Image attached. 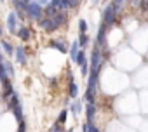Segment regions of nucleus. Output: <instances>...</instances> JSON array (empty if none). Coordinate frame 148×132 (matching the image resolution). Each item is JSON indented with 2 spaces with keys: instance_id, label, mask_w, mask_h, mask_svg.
<instances>
[{
  "instance_id": "1",
  "label": "nucleus",
  "mask_w": 148,
  "mask_h": 132,
  "mask_svg": "<svg viewBox=\"0 0 148 132\" xmlns=\"http://www.w3.org/2000/svg\"><path fill=\"white\" fill-rule=\"evenodd\" d=\"M103 61H105V52L101 47H98L94 44V49L91 52V64H89V70L91 73H96L99 75V70H101V66H103Z\"/></svg>"
},
{
  "instance_id": "2",
  "label": "nucleus",
  "mask_w": 148,
  "mask_h": 132,
  "mask_svg": "<svg viewBox=\"0 0 148 132\" xmlns=\"http://www.w3.org/2000/svg\"><path fill=\"white\" fill-rule=\"evenodd\" d=\"M7 108H9V111H12V115L16 116L18 122L25 118V115H23V101H21V97H19V94H18L16 90H14V94L9 97Z\"/></svg>"
},
{
  "instance_id": "3",
  "label": "nucleus",
  "mask_w": 148,
  "mask_h": 132,
  "mask_svg": "<svg viewBox=\"0 0 148 132\" xmlns=\"http://www.w3.org/2000/svg\"><path fill=\"white\" fill-rule=\"evenodd\" d=\"M25 14H26V19H28V21L38 23V21L44 18V7L38 5V4H35V2H30V4H26Z\"/></svg>"
},
{
  "instance_id": "4",
  "label": "nucleus",
  "mask_w": 148,
  "mask_h": 132,
  "mask_svg": "<svg viewBox=\"0 0 148 132\" xmlns=\"http://www.w3.org/2000/svg\"><path fill=\"white\" fill-rule=\"evenodd\" d=\"M119 7L112 2L110 5H106V9L103 11V24L108 28V26H112V24H115V21H117V14H119Z\"/></svg>"
},
{
  "instance_id": "5",
  "label": "nucleus",
  "mask_w": 148,
  "mask_h": 132,
  "mask_svg": "<svg viewBox=\"0 0 148 132\" xmlns=\"http://www.w3.org/2000/svg\"><path fill=\"white\" fill-rule=\"evenodd\" d=\"M5 28H7V31H9L11 35H14V37H16V31H18V28H19V21H18V18H16L14 11H11V12L7 14V19H5Z\"/></svg>"
},
{
  "instance_id": "6",
  "label": "nucleus",
  "mask_w": 148,
  "mask_h": 132,
  "mask_svg": "<svg viewBox=\"0 0 148 132\" xmlns=\"http://www.w3.org/2000/svg\"><path fill=\"white\" fill-rule=\"evenodd\" d=\"M14 59H16V63L18 64H21V66H26L28 64V50H26V47H14Z\"/></svg>"
},
{
  "instance_id": "7",
  "label": "nucleus",
  "mask_w": 148,
  "mask_h": 132,
  "mask_svg": "<svg viewBox=\"0 0 148 132\" xmlns=\"http://www.w3.org/2000/svg\"><path fill=\"white\" fill-rule=\"evenodd\" d=\"M38 26H40L45 33H54L56 30H59V28H58V24L52 21V18H45V16L38 21Z\"/></svg>"
},
{
  "instance_id": "8",
  "label": "nucleus",
  "mask_w": 148,
  "mask_h": 132,
  "mask_svg": "<svg viewBox=\"0 0 148 132\" xmlns=\"http://www.w3.org/2000/svg\"><path fill=\"white\" fill-rule=\"evenodd\" d=\"M16 37L21 40V42H30L32 40V28L26 26V24H19L18 31H16Z\"/></svg>"
},
{
  "instance_id": "9",
  "label": "nucleus",
  "mask_w": 148,
  "mask_h": 132,
  "mask_svg": "<svg viewBox=\"0 0 148 132\" xmlns=\"http://www.w3.org/2000/svg\"><path fill=\"white\" fill-rule=\"evenodd\" d=\"M14 94V87H12V80H7L2 84V94H0V99L2 101H9V97Z\"/></svg>"
},
{
  "instance_id": "10",
  "label": "nucleus",
  "mask_w": 148,
  "mask_h": 132,
  "mask_svg": "<svg viewBox=\"0 0 148 132\" xmlns=\"http://www.w3.org/2000/svg\"><path fill=\"white\" fill-rule=\"evenodd\" d=\"M0 49H2L5 57H12L14 56V45L9 40H5V38H0Z\"/></svg>"
},
{
  "instance_id": "11",
  "label": "nucleus",
  "mask_w": 148,
  "mask_h": 132,
  "mask_svg": "<svg viewBox=\"0 0 148 132\" xmlns=\"http://www.w3.org/2000/svg\"><path fill=\"white\" fill-rule=\"evenodd\" d=\"M52 21L58 24V28H61V26H64V24L68 23V14L63 12V11H58V12L52 16Z\"/></svg>"
},
{
  "instance_id": "12",
  "label": "nucleus",
  "mask_w": 148,
  "mask_h": 132,
  "mask_svg": "<svg viewBox=\"0 0 148 132\" xmlns=\"http://www.w3.org/2000/svg\"><path fill=\"white\" fill-rule=\"evenodd\" d=\"M106 26L105 24H101L99 26V31H98V38H96V45L98 47H101V49H105V45H106Z\"/></svg>"
},
{
  "instance_id": "13",
  "label": "nucleus",
  "mask_w": 148,
  "mask_h": 132,
  "mask_svg": "<svg viewBox=\"0 0 148 132\" xmlns=\"http://www.w3.org/2000/svg\"><path fill=\"white\" fill-rule=\"evenodd\" d=\"M49 45L51 47H54V49H58L59 52H63V54H66L68 52V45H66V42L64 40H61V38H54V40H51L49 42Z\"/></svg>"
},
{
  "instance_id": "14",
  "label": "nucleus",
  "mask_w": 148,
  "mask_h": 132,
  "mask_svg": "<svg viewBox=\"0 0 148 132\" xmlns=\"http://www.w3.org/2000/svg\"><path fill=\"white\" fill-rule=\"evenodd\" d=\"M68 96H70L71 99H77V96H79V85L75 84L71 73H70V82H68Z\"/></svg>"
},
{
  "instance_id": "15",
  "label": "nucleus",
  "mask_w": 148,
  "mask_h": 132,
  "mask_svg": "<svg viewBox=\"0 0 148 132\" xmlns=\"http://www.w3.org/2000/svg\"><path fill=\"white\" fill-rule=\"evenodd\" d=\"M96 111H98V108H96V103H87V108H86V115H87V122H89V123H92V122H94Z\"/></svg>"
},
{
  "instance_id": "16",
  "label": "nucleus",
  "mask_w": 148,
  "mask_h": 132,
  "mask_svg": "<svg viewBox=\"0 0 148 132\" xmlns=\"http://www.w3.org/2000/svg\"><path fill=\"white\" fill-rule=\"evenodd\" d=\"M84 99H86L87 103H96V87H92V85H87V90H86V96H84Z\"/></svg>"
},
{
  "instance_id": "17",
  "label": "nucleus",
  "mask_w": 148,
  "mask_h": 132,
  "mask_svg": "<svg viewBox=\"0 0 148 132\" xmlns=\"http://www.w3.org/2000/svg\"><path fill=\"white\" fill-rule=\"evenodd\" d=\"M70 111L75 115V116L80 115V113H82V101H80V99H75V101L70 104Z\"/></svg>"
},
{
  "instance_id": "18",
  "label": "nucleus",
  "mask_w": 148,
  "mask_h": 132,
  "mask_svg": "<svg viewBox=\"0 0 148 132\" xmlns=\"http://www.w3.org/2000/svg\"><path fill=\"white\" fill-rule=\"evenodd\" d=\"M79 50H80V45H79V42H73V44H71V47H70V50H68V54H70V59H71V63H75V59H77V54H79Z\"/></svg>"
},
{
  "instance_id": "19",
  "label": "nucleus",
  "mask_w": 148,
  "mask_h": 132,
  "mask_svg": "<svg viewBox=\"0 0 148 132\" xmlns=\"http://www.w3.org/2000/svg\"><path fill=\"white\" fill-rule=\"evenodd\" d=\"M4 68H5V71H7L9 78L12 80V78H14V75H16V70H14V64H12L11 61H7V57L4 59Z\"/></svg>"
},
{
  "instance_id": "20",
  "label": "nucleus",
  "mask_w": 148,
  "mask_h": 132,
  "mask_svg": "<svg viewBox=\"0 0 148 132\" xmlns=\"http://www.w3.org/2000/svg\"><path fill=\"white\" fill-rule=\"evenodd\" d=\"M79 45H80V49H86L87 45H89V35L87 33H80V37H79Z\"/></svg>"
},
{
  "instance_id": "21",
  "label": "nucleus",
  "mask_w": 148,
  "mask_h": 132,
  "mask_svg": "<svg viewBox=\"0 0 148 132\" xmlns=\"http://www.w3.org/2000/svg\"><path fill=\"white\" fill-rule=\"evenodd\" d=\"M84 63H87V57H86V52H84V49H80V50H79V54H77V59H75V64H79V66H82Z\"/></svg>"
},
{
  "instance_id": "22",
  "label": "nucleus",
  "mask_w": 148,
  "mask_h": 132,
  "mask_svg": "<svg viewBox=\"0 0 148 132\" xmlns=\"http://www.w3.org/2000/svg\"><path fill=\"white\" fill-rule=\"evenodd\" d=\"M66 116H68V110L64 108V110H61V111H59V116H58L56 123H59V125H64V123H66Z\"/></svg>"
},
{
  "instance_id": "23",
  "label": "nucleus",
  "mask_w": 148,
  "mask_h": 132,
  "mask_svg": "<svg viewBox=\"0 0 148 132\" xmlns=\"http://www.w3.org/2000/svg\"><path fill=\"white\" fill-rule=\"evenodd\" d=\"M7 80H11V78H9L5 68H4V63H2V64H0V84H4V82H7Z\"/></svg>"
},
{
  "instance_id": "24",
  "label": "nucleus",
  "mask_w": 148,
  "mask_h": 132,
  "mask_svg": "<svg viewBox=\"0 0 148 132\" xmlns=\"http://www.w3.org/2000/svg\"><path fill=\"white\" fill-rule=\"evenodd\" d=\"M87 28H89L87 21H86V19H80V21H79V31H80V33H87Z\"/></svg>"
},
{
  "instance_id": "25",
  "label": "nucleus",
  "mask_w": 148,
  "mask_h": 132,
  "mask_svg": "<svg viewBox=\"0 0 148 132\" xmlns=\"http://www.w3.org/2000/svg\"><path fill=\"white\" fill-rule=\"evenodd\" d=\"M80 73H82V77H87L89 75V63H84L80 66Z\"/></svg>"
},
{
  "instance_id": "26",
  "label": "nucleus",
  "mask_w": 148,
  "mask_h": 132,
  "mask_svg": "<svg viewBox=\"0 0 148 132\" xmlns=\"http://www.w3.org/2000/svg\"><path fill=\"white\" fill-rule=\"evenodd\" d=\"M51 132H64V125H59V123H54L51 127Z\"/></svg>"
},
{
  "instance_id": "27",
  "label": "nucleus",
  "mask_w": 148,
  "mask_h": 132,
  "mask_svg": "<svg viewBox=\"0 0 148 132\" xmlns=\"http://www.w3.org/2000/svg\"><path fill=\"white\" fill-rule=\"evenodd\" d=\"M18 132H26V120H19V127H18Z\"/></svg>"
},
{
  "instance_id": "28",
  "label": "nucleus",
  "mask_w": 148,
  "mask_h": 132,
  "mask_svg": "<svg viewBox=\"0 0 148 132\" xmlns=\"http://www.w3.org/2000/svg\"><path fill=\"white\" fill-rule=\"evenodd\" d=\"M33 2H35V4H38V5H42V7H45V5L51 2V0H33Z\"/></svg>"
},
{
  "instance_id": "29",
  "label": "nucleus",
  "mask_w": 148,
  "mask_h": 132,
  "mask_svg": "<svg viewBox=\"0 0 148 132\" xmlns=\"http://www.w3.org/2000/svg\"><path fill=\"white\" fill-rule=\"evenodd\" d=\"M87 132H101V130H99L94 123H89V130H87Z\"/></svg>"
},
{
  "instance_id": "30",
  "label": "nucleus",
  "mask_w": 148,
  "mask_h": 132,
  "mask_svg": "<svg viewBox=\"0 0 148 132\" xmlns=\"http://www.w3.org/2000/svg\"><path fill=\"white\" fill-rule=\"evenodd\" d=\"M89 130V122H84L82 123V132H87Z\"/></svg>"
},
{
  "instance_id": "31",
  "label": "nucleus",
  "mask_w": 148,
  "mask_h": 132,
  "mask_svg": "<svg viewBox=\"0 0 148 132\" xmlns=\"http://www.w3.org/2000/svg\"><path fill=\"white\" fill-rule=\"evenodd\" d=\"M4 31H5L4 26H0V38H4Z\"/></svg>"
},
{
  "instance_id": "32",
  "label": "nucleus",
  "mask_w": 148,
  "mask_h": 132,
  "mask_svg": "<svg viewBox=\"0 0 148 132\" xmlns=\"http://www.w3.org/2000/svg\"><path fill=\"white\" fill-rule=\"evenodd\" d=\"M23 4H30V2H33V0H21Z\"/></svg>"
},
{
  "instance_id": "33",
  "label": "nucleus",
  "mask_w": 148,
  "mask_h": 132,
  "mask_svg": "<svg viewBox=\"0 0 148 132\" xmlns=\"http://www.w3.org/2000/svg\"><path fill=\"white\" fill-rule=\"evenodd\" d=\"M68 132H73V130H71V129H70V130H68Z\"/></svg>"
},
{
  "instance_id": "34",
  "label": "nucleus",
  "mask_w": 148,
  "mask_h": 132,
  "mask_svg": "<svg viewBox=\"0 0 148 132\" xmlns=\"http://www.w3.org/2000/svg\"><path fill=\"white\" fill-rule=\"evenodd\" d=\"M0 2H4V0H0Z\"/></svg>"
},
{
  "instance_id": "35",
  "label": "nucleus",
  "mask_w": 148,
  "mask_h": 132,
  "mask_svg": "<svg viewBox=\"0 0 148 132\" xmlns=\"http://www.w3.org/2000/svg\"><path fill=\"white\" fill-rule=\"evenodd\" d=\"M11 2H14V0H11Z\"/></svg>"
}]
</instances>
